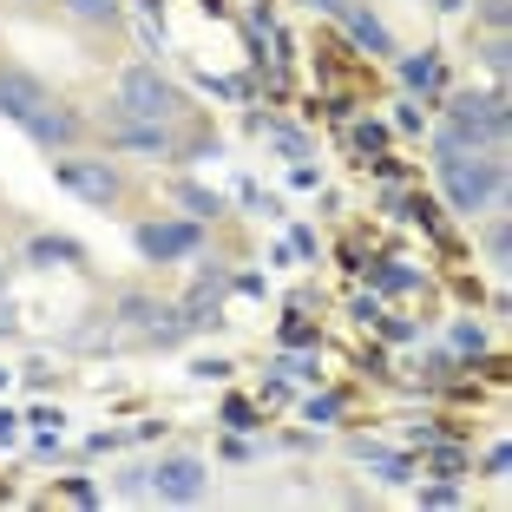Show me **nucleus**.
Segmentation results:
<instances>
[{
    "mask_svg": "<svg viewBox=\"0 0 512 512\" xmlns=\"http://www.w3.org/2000/svg\"><path fill=\"white\" fill-rule=\"evenodd\" d=\"M0 119H14L20 132H33L40 145H66L79 132V119L27 73H0Z\"/></svg>",
    "mask_w": 512,
    "mask_h": 512,
    "instance_id": "obj_1",
    "label": "nucleus"
},
{
    "mask_svg": "<svg viewBox=\"0 0 512 512\" xmlns=\"http://www.w3.org/2000/svg\"><path fill=\"white\" fill-rule=\"evenodd\" d=\"M434 165H440V184H447V204L467 211V217L499 204V191H506V171L486 151H453V158H434Z\"/></svg>",
    "mask_w": 512,
    "mask_h": 512,
    "instance_id": "obj_2",
    "label": "nucleus"
},
{
    "mask_svg": "<svg viewBox=\"0 0 512 512\" xmlns=\"http://www.w3.org/2000/svg\"><path fill=\"white\" fill-rule=\"evenodd\" d=\"M506 138V106L499 99H453V119L434 132V158H453V151H493Z\"/></svg>",
    "mask_w": 512,
    "mask_h": 512,
    "instance_id": "obj_3",
    "label": "nucleus"
},
{
    "mask_svg": "<svg viewBox=\"0 0 512 512\" xmlns=\"http://www.w3.org/2000/svg\"><path fill=\"white\" fill-rule=\"evenodd\" d=\"M119 112L132 125H165V119L184 112V99H178V86H165L151 66H132V73L119 79Z\"/></svg>",
    "mask_w": 512,
    "mask_h": 512,
    "instance_id": "obj_4",
    "label": "nucleus"
},
{
    "mask_svg": "<svg viewBox=\"0 0 512 512\" xmlns=\"http://www.w3.org/2000/svg\"><path fill=\"white\" fill-rule=\"evenodd\" d=\"M53 178H60V184H66L73 197H86V204H99V211H106L112 197H119V178H112V171L99 165V158H60V165H53Z\"/></svg>",
    "mask_w": 512,
    "mask_h": 512,
    "instance_id": "obj_5",
    "label": "nucleus"
},
{
    "mask_svg": "<svg viewBox=\"0 0 512 512\" xmlns=\"http://www.w3.org/2000/svg\"><path fill=\"white\" fill-rule=\"evenodd\" d=\"M151 493L171 499V506H191V499H204V460L178 453V460H165V467H151Z\"/></svg>",
    "mask_w": 512,
    "mask_h": 512,
    "instance_id": "obj_6",
    "label": "nucleus"
},
{
    "mask_svg": "<svg viewBox=\"0 0 512 512\" xmlns=\"http://www.w3.org/2000/svg\"><path fill=\"white\" fill-rule=\"evenodd\" d=\"M316 7H322V14H335V20H342V27H348V33H355V40H362V46H368V53H394V40H388V27H381V20H375V14H368V7H355V0H316Z\"/></svg>",
    "mask_w": 512,
    "mask_h": 512,
    "instance_id": "obj_7",
    "label": "nucleus"
},
{
    "mask_svg": "<svg viewBox=\"0 0 512 512\" xmlns=\"http://www.w3.org/2000/svg\"><path fill=\"white\" fill-rule=\"evenodd\" d=\"M138 250H145L151 263L191 256V250H197V224H145V230H138Z\"/></svg>",
    "mask_w": 512,
    "mask_h": 512,
    "instance_id": "obj_8",
    "label": "nucleus"
},
{
    "mask_svg": "<svg viewBox=\"0 0 512 512\" xmlns=\"http://www.w3.org/2000/svg\"><path fill=\"white\" fill-rule=\"evenodd\" d=\"M112 138H119L125 151H151V158H165V151H171V132H165V125H119Z\"/></svg>",
    "mask_w": 512,
    "mask_h": 512,
    "instance_id": "obj_9",
    "label": "nucleus"
},
{
    "mask_svg": "<svg viewBox=\"0 0 512 512\" xmlns=\"http://www.w3.org/2000/svg\"><path fill=\"white\" fill-rule=\"evenodd\" d=\"M79 243L73 237H33V263H79Z\"/></svg>",
    "mask_w": 512,
    "mask_h": 512,
    "instance_id": "obj_10",
    "label": "nucleus"
},
{
    "mask_svg": "<svg viewBox=\"0 0 512 512\" xmlns=\"http://www.w3.org/2000/svg\"><path fill=\"white\" fill-rule=\"evenodd\" d=\"M401 79H407V86H440V60H434V53H414V60H401Z\"/></svg>",
    "mask_w": 512,
    "mask_h": 512,
    "instance_id": "obj_11",
    "label": "nucleus"
},
{
    "mask_svg": "<svg viewBox=\"0 0 512 512\" xmlns=\"http://www.w3.org/2000/svg\"><path fill=\"white\" fill-rule=\"evenodd\" d=\"M362 460H375L381 480H414V460H401V453H381V447H368V440H362Z\"/></svg>",
    "mask_w": 512,
    "mask_h": 512,
    "instance_id": "obj_12",
    "label": "nucleus"
},
{
    "mask_svg": "<svg viewBox=\"0 0 512 512\" xmlns=\"http://www.w3.org/2000/svg\"><path fill=\"white\" fill-rule=\"evenodd\" d=\"M66 14H79V20H112V14H119V0H66Z\"/></svg>",
    "mask_w": 512,
    "mask_h": 512,
    "instance_id": "obj_13",
    "label": "nucleus"
},
{
    "mask_svg": "<svg viewBox=\"0 0 512 512\" xmlns=\"http://www.w3.org/2000/svg\"><path fill=\"white\" fill-rule=\"evenodd\" d=\"M381 145H388V132H381L375 119H368V125H355V151H362V158H375Z\"/></svg>",
    "mask_w": 512,
    "mask_h": 512,
    "instance_id": "obj_14",
    "label": "nucleus"
},
{
    "mask_svg": "<svg viewBox=\"0 0 512 512\" xmlns=\"http://www.w3.org/2000/svg\"><path fill=\"white\" fill-rule=\"evenodd\" d=\"M460 467H467V453H460V447H434V473H440V480H453Z\"/></svg>",
    "mask_w": 512,
    "mask_h": 512,
    "instance_id": "obj_15",
    "label": "nucleus"
},
{
    "mask_svg": "<svg viewBox=\"0 0 512 512\" xmlns=\"http://www.w3.org/2000/svg\"><path fill=\"white\" fill-rule=\"evenodd\" d=\"M302 414H309V421H335V414H342V394H316Z\"/></svg>",
    "mask_w": 512,
    "mask_h": 512,
    "instance_id": "obj_16",
    "label": "nucleus"
},
{
    "mask_svg": "<svg viewBox=\"0 0 512 512\" xmlns=\"http://www.w3.org/2000/svg\"><path fill=\"white\" fill-rule=\"evenodd\" d=\"M184 204H191L197 217H211V211H217V197H211V191H197V184H184Z\"/></svg>",
    "mask_w": 512,
    "mask_h": 512,
    "instance_id": "obj_17",
    "label": "nucleus"
},
{
    "mask_svg": "<svg viewBox=\"0 0 512 512\" xmlns=\"http://www.w3.org/2000/svg\"><path fill=\"white\" fill-rule=\"evenodd\" d=\"M486 256H493V263H506V224L486 230Z\"/></svg>",
    "mask_w": 512,
    "mask_h": 512,
    "instance_id": "obj_18",
    "label": "nucleus"
},
{
    "mask_svg": "<svg viewBox=\"0 0 512 512\" xmlns=\"http://www.w3.org/2000/svg\"><path fill=\"white\" fill-rule=\"evenodd\" d=\"M224 421H230V427H256V421H250V401H224Z\"/></svg>",
    "mask_w": 512,
    "mask_h": 512,
    "instance_id": "obj_19",
    "label": "nucleus"
},
{
    "mask_svg": "<svg viewBox=\"0 0 512 512\" xmlns=\"http://www.w3.org/2000/svg\"><path fill=\"white\" fill-rule=\"evenodd\" d=\"M453 348H467V355H480L486 342H480V329H453Z\"/></svg>",
    "mask_w": 512,
    "mask_h": 512,
    "instance_id": "obj_20",
    "label": "nucleus"
},
{
    "mask_svg": "<svg viewBox=\"0 0 512 512\" xmlns=\"http://www.w3.org/2000/svg\"><path fill=\"white\" fill-rule=\"evenodd\" d=\"M14 440H20V421L7 414V407H0V447H14Z\"/></svg>",
    "mask_w": 512,
    "mask_h": 512,
    "instance_id": "obj_21",
    "label": "nucleus"
},
{
    "mask_svg": "<svg viewBox=\"0 0 512 512\" xmlns=\"http://www.w3.org/2000/svg\"><path fill=\"white\" fill-rule=\"evenodd\" d=\"M375 283H381V289H407L414 276H407V270H375Z\"/></svg>",
    "mask_w": 512,
    "mask_h": 512,
    "instance_id": "obj_22",
    "label": "nucleus"
}]
</instances>
